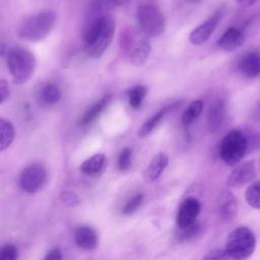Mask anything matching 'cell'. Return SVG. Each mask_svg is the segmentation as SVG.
<instances>
[{
  "instance_id": "cell-1",
  "label": "cell",
  "mask_w": 260,
  "mask_h": 260,
  "mask_svg": "<svg viewBox=\"0 0 260 260\" xmlns=\"http://www.w3.org/2000/svg\"><path fill=\"white\" fill-rule=\"evenodd\" d=\"M116 21L108 13L90 16L83 34V51L89 58H100L110 47L115 36Z\"/></svg>"
},
{
  "instance_id": "cell-2",
  "label": "cell",
  "mask_w": 260,
  "mask_h": 260,
  "mask_svg": "<svg viewBox=\"0 0 260 260\" xmlns=\"http://www.w3.org/2000/svg\"><path fill=\"white\" fill-rule=\"evenodd\" d=\"M6 64L13 83L23 84L34 75L37 61L29 50L22 47H14L6 53Z\"/></svg>"
},
{
  "instance_id": "cell-3",
  "label": "cell",
  "mask_w": 260,
  "mask_h": 260,
  "mask_svg": "<svg viewBox=\"0 0 260 260\" xmlns=\"http://www.w3.org/2000/svg\"><path fill=\"white\" fill-rule=\"evenodd\" d=\"M56 23L53 11H40L26 17L18 28V37L27 42H40L46 39Z\"/></svg>"
},
{
  "instance_id": "cell-4",
  "label": "cell",
  "mask_w": 260,
  "mask_h": 260,
  "mask_svg": "<svg viewBox=\"0 0 260 260\" xmlns=\"http://www.w3.org/2000/svg\"><path fill=\"white\" fill-rule=\"evenodd\" d=\"M247 153V137L242 131L234 129L221 139L219 144V156L226 166H238Z\"/></svg>"
},
{
  "instance_id": "cell-5",
  "label": "cell",
  "mask_w": 260,
  "mask_h": 260,
  "mask_svg": "<svg viewBox=\"0 0 260 260\" xmlns=\"http://www.w3.org/2000/svg\"><path fill=\"white\" fill-rule=\"evenodd\" d=\"M256 247L253 232L245 226L233 230L225 241V251L229 258L246 259L252 255Z\"/></svg>"
},
{
  "instance_id": "cell-6",
  "label": "cell",
  "mask_w": 260,
  "mask_h": 260,
  "mask_svg": "<svg viewBox=\"0 0 260 260\" xmlns=\"http://www.w3.org/2000/svg\"><path fill=\"white\" fill-rule=\"evenodd\" d=\"M136 18L140 29L149 37H158L164 34L166 19L160 10L151 4L140 5L136 10Z\"/></svg>"
},
{
  "instance_id": "cell-7",
  "label": "cell",
  "mask_w": 260,
  "mask_h": 260,
  "mask_svg": "<svg viewBox=\"0 0 260 260\" xmlns=\"http://www.w3.org/2000/svg\"><path fill=\"white\" fill-rule=\"evenodd\" d=\"M47 181V171L40 164H31L27 166L20 174L19 186L29 194L40 191Z\"/></svg>"
},
{
  "instance_id": "cell-8",
  "label": "cell",
  "mask_w": 260,
  "mask_h": 260,
  "mask_svg": "<svg viewBox=\"0 0 260 260\" xmlns=\"http://www.w3.org/2000/svg\"><path fill=\"white\" fill-rule=\"evenodd\" d=\"M201 210V203L195 197H189L185 199L177 213V225L179 230L185 229L196 221L197 216Z\"/></svg>"
},
{
  "instance_id": "cell-9",
  "label": "cell",
  "mask_w": 260,
  "mask_h": 260,
  "mask_svg": "<svg viewBox=\"0 0 260 260\" xmlns=\"http://www.w3.org/2000/svg\"><path fill=\"white\" fill-rule=\"evenodd\" d=\"M221 15V11H216L204 22L196 26L189 35L190 43L193 45H201L205 43L210 38L214 29L216 28L217 24L219 23Z\"/></svg>"
},
{
  "instance_id": "cell-10",
  "label": "cell",
  "mask_w": 260,
  "mask_h": 260,
  "mask_svg": "<svg viewBox=\"0 0 260 260\" xmlns=\"http://www.w3.org/2000/svg\"><path fill=\"white\" fill-rule=\"evenodd\" d=\"M256 176V168L253 160H249L237 166L229 175L225 185L228 187L243 186L254 180Z\"/></svg>"
},
{
  "instance_id": "cell-11",
  "label": "cell",
  "mask_w": 260,
  "mask_h": 260,
  "mask_svg": "<svg viewBox=\"0 0 260 260\" xmlns=\"http://www.w3.org/2000/svg\"><path fill=\"white\" fill-rule=\"evenodd\" d=\"M217 212L223 222L232 221L238 212V203L234 194L228 190L222 191L217 199Z\"/></svg>"
},
{
  "instance_id": "cell-12",
  "label": "cell",
  "mask_w": 260,
  "mask_h": 260,
  "mask_svg": "<svg viewBox=\"0 0 260 260\" xmlns=\"http://www.w3.org/2000/svg\"><path fill=\"white\" fill-rule=\"evenodd\" d=\"M245 42V36L242 30L237 27L230 26L219 38L217 45L226 52H232L240 48Z\"/></svg>"
},
{
  "instance_id": "cell-13",
  "label": "cell",
  "mask_w": 260,
  "mask_h": 260,
  "mask_svg": "<svg viewBox=\"0 0 260 260\" xmlns=\"http://www.w3.org/2000/svg\"><path fill=\"white\" fill-rule=\"evenodd\" d=\"M239 70L248 78L260 76V53L252 51L243 56L239 62Z\"/></svg>"
},
{
  "instance_id": "cell-14",
  "label": "cell",
  "mask_w": 260,
  "mask_h": 260,
  "mask_svg": "<svg viewBox=\"0 0 260 260\" xmlns=\"http://www.w3.org/2000/svg\"><path fill=\"white\" fill-rule=\"evenodd\" d=\"M169 164V157L165 153H157L152 157L146 168L143 178L146 183H152L158 179Z\"/></svg>"
},
{
  "instance_id": "cell-15",
  "label": "cell",
  "mask_w": 260,
  "mask_h": 260,
  "mask_svg": "<svg viewBox=\"0 0 260 260\" xmlns=\"http://www.w3.org/2000/svg\"><path fill=\"white\" fill-rule=\"evenodd\" d=\"M74 240L79 248L86 251L93 250L98 246L96 233L93 229L87 225H81L75 231Z\"/></svg>"
},
{
  "instance_id": "cell-16",
  "label": "cell",
  "mask_w": 260,
  "mask_h": 260,
  "mask_svg": "<svg viewBox=\"0 0 260 260\" xmlns=\"http://www.w3.org/2000/svg\"><path fill=\"white\" fill-rule=\"evenodd\" d=\"M179 102H176L172 105L166 106L165 108H162L161 110H159L156 114H154L152 117H150L146 122L143 123V125L140 127L139 131H138V136L140 138L146 137L148 136L153 130L154 128L160 123V121L170 113H172L178 106H179Z\"/></svg>"
},
{
  "instance_id": "cell-17",
  "label": "cell",
  "mask_w": 260,
  "mask_h": 260,
  "mask_svg": "<svg viewBox=\"0 0 260 260\" xmlns=\"http://www.w3.org/2000/svg\"><path fill=\"white\" fill-rule=\"evenodd\" d=\"M107 166V156L104 153H95L85 159L79 167L81 173L86 176L96 177L101 175Z\"/></svg>"
},
{
  "instance_id": "cell-18",
  "label": "cell",
  "mask_w": 260,
  "mask_h": 260,
  "mask_svg": "<svg viewBox=\"0 0 260 260\" xmlns=\"http://www.w3.org/2000/svg\"><path fill=\"white\" fill-rule=\"evenodd\" d=\"M224 118V103L222 100H215L209 107L207 113V127L210 132L217 131Z\"/></svg>"
},
{
  "instance_id": "cell-19",
  "label": "cell",
  "mask_w": 260,
  "mask_h": 260,
  "mask_svg": "<svg viewBox=\"0 0 260 260\" xmlns=\"http://www.w3.org/2000/svg\"><path fill=\"white\" fill-rule=\"evenodd\" d=\"M111 99H112V95L111 94H107V95L103 96L99 102L94 103L81 116V118L79 120V124L81 126H87V125L91 124L101 115V113L105 110V108H107V106L109 105Z\"/></svg>"
},
{
  "instance_id": "cell-20",
  "label": "cell",
  "mask_w": 260,
  "mask_h": 260,
  "mask_svg": "<svg viewBox=\"0 0 260 260\" xmlns=\"http://www.w3.org/2000/svg\"><path fill=\"white\" fill-rule=\"evenodd\" d=\"M150 52H151L150 43L145 39L140 40L136 44V46L134 47V49L131 53L130 59H131L132 64H134L136 66H140V65L144 64L146 62V60L148 59Z\"/></svg>"
},
{
  "instance_id": "cell-21",
  "label": "cell",
  "mask_w": 260,
  "mask_h": 260,
  "mask_svg": "<svg viewBox=\"0 0 260 260\" xmlns=\"http://www.w3.org/2000/svg\"><path fill=\"white\" fill-rule=\"evenodd\" d=\"M15 131L10 121L1 118L0 119V151L7 149L14 140Z\"/></svg>"
},
{
  "instance_id": "cell-22",
  "label": "cell",
  "mask_w": 260,
  "mask_h": 260,
  "mask_svg": "<svg viewBox=\"0 0 260 260\" xmlns=\"http://www.w3.org/2000/svg\"><path fill=\"white\" fill-rule=\"evenodd\" d=\"M202 110H203V102L200 100L193 101L182 115V118H181L182 124L187 126L193 123L194 120H196L200 116Z\"/></svg>"
},
{
  "instance_id": "cell-23",
  "label": "cell",
  "mask_w": 260,
  "mask_h": 260,
  "mask_svg": "<svg viewBox=\"0 0 260 260\" xmlns=\"http://www.w3.org/2000/svg\"><path fill=\"white\" fill-rule=\"evenodd\" d=\"M204 233V225L197 220L191 225L180 230L178 238L183 242H190L198 239Z\"/></svg>"
},
{
  "instance_id": "cell-24",
  "label": "cell",
  "mask_w": 260,
  "mask_h": 260,
  "mask_svg": "<svg viewBox=\"0 0 260 260\" xmlns=\"http://www.w3.org/2000/svg\"><path fill=\"white\" fill-rule=\"evenodd\" d=\"M146 93L147 87L144 85H136L132 87L128 93V102L130 107L132 109H138L141 106Z\"/></svg>"
},
{
  "instance_id": "cell-25",
  "label": "cell",
  "mask_w": 260,
  "mask_h": 260,
  "mask_svg": "<svg viewBox=\"0 0 260 260\" xmlns=\"http://www.w3.org/2000/svg\"><path fill=\"white\" fill-rule=\"evenodd\" d=\"M247 203L253 208L260 209V180L253 182L245 192Z\"/></svg>"
},
{
  "instance_id": "cell-26",
  "label": "cell",
  "mask_w": 260,
  "mask_h": 260,
  "mask_svg": "<svg viewBox=\"0 0 260 260\" xmlns=\"http://www.w3.org/2000/svg\"><path fill=\"white\" fill-rule=\"evenodd\" d=\"M42 99L46 104L54 105L61 99V90L56 84L49 83L42 90Z\"/></svg>"
},
{
  "instance_id": "cell-27",
  "label": "cell",
  "mask_w": 260,
  "mask_h": 260,
  "mask_svg": "<svg viewBox=\"0 0 260 260\" xmlns=\"http://www.w3.org/2000/svg\"><path fill=\"white\" fill-rule=\"evenodd\" d=\"M143 199H144V194L143 193L136 194L135 196H133L131 199H129L126 202L125 206L123 207L122 212L126 215L134 213L141 206V204L143 202Z\"/></svg>"
},
{
  "instance_id": "cell-28",
  "label": "cell",
  "mask_w": 260,
  "mask_h": 260,
  "mask_svg": "<svg viewBox=\"0 0 260 260\" xmlns=\"http://www.w3.org/2000/svg\"><path fill=\"white\" fill-rule=\"evenodd\" d=\"M131 162H132V149L129 147H125L123 148V150L121 151L118 157V161H117L118 169L121 172H126L130 169Z\"/></svg>"
},
{
  "instance_id": "cell-29",
  "label": "cell",
  "mask_w": 260,
  "mask_h": 260,
  "mask_svg": "<svg viewBox=\"0 0 260 260\" xmlns=\"http://www.w3.org/2000/svg\"><path fill=\"white\" fill-rule=\"evenodd\" d=\"M18 258V250L12 244L3 246L0 250V259L2 260H16Z\"/></svg>"
},
{
  "instance_id": "cell-30",
  "label": "cell",
  "mask_w": 260,
  "mask_h": 260,
  "mask_svg": "<svg viewBox=\"0 0 260 260\" xmlns=\"http://www.w3.org/2000/svg\"><path fill=\"white\" fill-rule=\"evenodd\" d=\"M60 200L67 206L69 207H74L76 205L79 204V198L78 196L73 193L72 191L69 190H65L63 192H61L60 194Z\"/></svg>"
},
{
  "instance_id": "cell-31",
  "label": "cell",
  "mask_w": 260,
  "mask_h": 260,
  "mask_svg": "<svg viewBox=\"0 0 260 260\" xmlns=\"http://www.w3.org/2000/svg\"><path fill=\"white\" fill-rule=\"evenodd\" d=\"M248 153L260 149V133L252 134L247 137Z\"/></svg>"
},
{
  "instance_id": "cell-32",
  "label": "cell",
  "mask_w": 260,
  "mask_h": 260,
  "mask_svg": "<svg viewBox=\"0 0 260 260\" xmlns=\"http://www.w3.org/2000/svg\"><path fill=\"white\" fill-rule=\"evenodd\" d=\"M10 89L7 81L5 79L0 80V105H3L5 101L9 99Z\"/></svg>"
},
{
  "instance_id": "cell-33",
  "label": "cell",
  "mask_w": 260,
  "mask_h": 260,
  "mask_svg": "<svg viewBox=\"0 0 260 260\" xmlns=\"http://www.w3.org/2000/svg\"><path fill=\"white\" fill-rule=\"evenodd\" d=\"M222 258H229L225 249H215L212 251H209L205 256H203V259H222Z\"/></svg>"
},
{
  "instance_id": "cell-34",
  "label": "cell",
  "mask_w": 260,
  "mask_h": 260,
  "mask_svg": "<svg viewBox=\"0 0 260 260\" xmlns=\"http://www.w3.org/2000/svg\"><path fill=\"white\" fill-rule=\"evenodd\" d=\"M63 258L61 251L58 248L52 249L51 251H49L47 253V255L45 256V260H61Z\"/></svg>"
},
{
  "instance_id": "cell-35",
  "label": "cell",
  "mask_w": 260,
  "mask_h": 260,
  "mask_svg": "<svg viewBox=\"0 0 260 260\" xmlns=\"http://www.w3.org/2000/svg\"><path fill=\"white\" fill-rule=\"evenodd\" d=\"M252 118L260 123V103L257 104L252 111Z\"/></svg>"
},
{
  "instance_id": "cell-36",
  "label": "cell",
  "mask_w": 260,
  "mask_h": 260,
  "mask_svg": "<svg viewBox=\"0 0 260 260\" xmlns=\"http://www.w3.org/2000/svg\"><path fill=\"white\" fill-rule=\"evenodd\" d=\"M236 1H237V3H238L240 6L249 7V6L254 5L258 0H236Z\"/></svg>"
},
{
  "instance_id": "cell-37",
  "label": "cell",
  "mask_w": 260,
  "mask_h": 260,
  "mask_svg": "<svg viewBox=\"0 0 260 260\" xmlns=\"http://www.w3.org/2000/svg\"><path fill=\"white\" fill-rule=\"evenodd\" d=\"M187 1L190 2V3L196 4V3H200V2H202V1H204V0H187Z\"/></svg>"
}]
</instances>
